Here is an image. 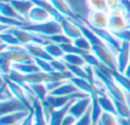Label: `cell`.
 Returning a JSON list of instances; mask_svg holds the SVG:
<instances>
[{
  "label": "cell",
  "instance_id": "20",
  "mask_svg": "<svg viewBox=\"0 0 130 125\" xmlns=\"http://www.w3.org/2000/svg\"><path fill=\"white\" fill-rule=\"evenodd\" d=\"M45 49L53 59H62L65 55L62 46L57 45V43H54V42H48L47 45L45 46Z\"/></svg>",
  "mask_w": 130,
  "mask_h": 125
},
{
  "label": "cell",
  "instance_id": "6",
  "mask_svg": "<svg viewBox=\"0 0 130 125\" xmlns=\"http://www.w3.org/2000/svg\"><path fill=\"white\" fill-rule=\"evenodd\" d=\"M115 58H117V71L123 74L130 61V43H121L119 51L115 54Z\"/></svg>",
  "mask_w": 130,
  "mask_h": 125
},
{
  "label": "cell",
  "instance_id": "1",
  "mask_svg": "<svg viewBox=\"0 0 130 125\" xmlns=\"http://www.w3.org/2000/svg\"><path fill=\"white\" fill-rule=\"evenodd\" d=\"M20 29H24V30H27V31H31V32H33V33L40 35L41 38H43V39L62 33L61 24L54 19L49 20V22H46V23H40V24H33V23L26 22V23H24V25H23L22 27H20Z\"/></svg>",
  "mask_w": 130,
  "mask_h": 125
},
{
  "label": "cell",
  "instance_id": "9",
  "mask_svg": "<svg viewBox=\"0 0 130 125\" xmlns=\"http://www.w3.org/2000/svg\"><path fill=\"white\" fill-rule=\"evenodd\" d=\"M80 93H82V92L79 91L78 88L72 83L71 78H70V80H65L57 89H55L49 94H52V96H58V97H72V96H76V94H80Z\"/></svg>",
  "mask_w": 130,
  "mask_h": 125
},
{
  "label": "cell",
  "instance_id": "5",
  "mask_svg": "<svg viewBox=\"0 0 130 125\" xmlns=\"http://www.w3.org/2000/svg\"><path fill=\"white\" fill-rule=\"evenodd\" d=\"M108 13L101 10H89L88 17L86 18L88 23L97 29H107L108 27Z\"/></svg>",
  "mask_w": 130,
  "mask_h": 125
},
{
  "label": "cell",
  "instance_id": "7",
  "mask_svg": "<svg viewBox=\"0 0 130 125\" xmlns=\"http://www.w3.org/2000/svg\"><path fill=\"white\" fill-rule=\"evenodd\" d=\"M31 113L29 109L17 110L14 113H9L6 115H1L0 117V125H18L27 115Z\"/></svg>",
  "mask_w": 130,
  "mask_h": 125
},
{
  "label": "cell",
  "instance_id": "8",
  "mask_svg": "<svg viewBox=\"0 0 130 125\" xmlns=\"http://www.w3.org/2000/svg\"><path fill=\"white\" fill-rule=\"evenodd\" d=\"M59 24H61V27H62V33L65 36H67L70 40H74V39L82 35L79 26L75 24V22L73 19H70V18L65 17Z\"/></svg>",
  "mask_w": 130,
  "mask_h": 125
},
{
  "label": "cell",
  "instance_id": "24",
  "mask_svg": "<svg viewBox=\"0 0 130 125\" xmlns=\"http://www.w3.org/2000/svg\"><path fill=\"white\" fill-rule=\"evenodd\" d=\"M30 87H31V89H32V91H33L34 96H36L40 101H42V102L46 100V98H47L48 94H49V92H48V90H47V88H46L45 83H36V84H30Z\"/></svg>",
  "mask_w": 130,
  "mask_h": 125
},
{
  "label": "cell",
  "instance_id": "30",
  "mask_svg": "<svg viewBox=\"0 0 130 125\" xmlns=\"http://www.w3.org/2000/svg\"><path fill=\"white\" fill-rule=\"evenodd\" d=\"M113 35L120 40L121 42H128L130 43V27L126 30H121V31H118V32H112Z\"/></svg>",
  "mask_w": 130,
  "mask_h": 125
},
{
  "label": "cell",
  "instance_id": "13",
  "mask_svg": "<svg viewBox=\"0 0 130 125\" xmlns=\"http://www.w3.org/2000/svg\"><path fill=\"white\" fill-rule=\"evenodd\" d=\"M32 114H33V125H48L43 112L42 101L38 98L32 101Z\"/></svg>",
  "mask_w": 130,
  "mask_h": 125
},
{
  "label": "cell",
  "instance_id": "18",
  "mask_svg": "<svg viewBox=\"0 0 130 125\" xmlns=\"http://www.w3.org/2000/svg\"><path fill=\"white\" fill-rule=\"evenodd\" d=\"M107 71L111 74V76L113 77V80L117 82V84L126 92L127 96L130 97V78L127 77L124 74L119 73L118 71H111L108 68H107Z\"/></svg>",
  "mask_w": 130,
  "mask_h": 125
},
{
  "label": "cell",
  "instance_id": "28",
  "mask_svg": "<svg viewBox=\"0 0 130 125\" xmlns=\"http://www.w3.org/2000/svg\"><path fill=\"white\" fill-rule=\"evenodd\" d=\"M34 61H36V64L38 65L39 69H40L42 73H46V74H49V75H53V74H55L56 72L54 71V68H53L52 66V60H45V59H34Z\"/></svg>",
  "mask_w": 130,
  "mask_h": 125
},
{
  "label": "cell",
  "instance_id": "22",
  "mask_svg": "<svg viewBox=\"0 0 130 125\" xmlns=\"http://www.w3.org/2000/svg\"><path fill=\"white\" fill-rule=\"evenodd\" d=\"M65 64L67 65H72V66H80V67H83L87 65L83 56L81 55H78V54H65L64 57L62 58Z\"/></svg>",
  "mask_w": 130,
  "mask_h": 125
},
{
  "label": "cell",
  "instance_id": "3",
  "mask_svg": "<svg viewBox=\"0 0 130 125\" xmlns=\"http://www.w3.org/2000/svg\"><path fill=\"white\" fill-rule=\"evenodd\" d=\"M16 36V39L18 40V42L22 46L31 45V43H37V45L46 46L48 43V41H46L43 38H41L40 35L33 33L31 31H27L24 29H17V27H11V29H7Z\"/></svg>",
  "mask_w": 130,
  "mask_h": 125
},
{
  "label": "cell",
  "instance_id": "12",
  "mask_svg": "<svg viewBox=\"0 0 130 125\" xmlns=\"http://www.w3.org/2000/svg\"><path fill=\"white\" fill-rule=\"evenodd\" d=\"M4 1L9 2L15 8V10L26 20H27V17H29L30 10L34 7V4L32 2V0H4Z\"/></svg>",
  "mask_w": 130,
  "mask_h": 125
},
{
  "label": "cell",
  "instance_id": "23",
  "mask_svg": "<svg viewBox=\"0 0 130 125\" xmlns=\"http://www.w3.org/2000/svg\"><path fill=\"white\" fill-rule=\"evenodd\" d=\"M0 38H1V43L5 45V46H7V47L22 46L20 42H18L17 39H16V36L14 35L9 30H4V31H1V35H0Z\"/></svg>",
  "mask_w": 130,
  "mask_h": 125
},
{
  "label": "cell",
  "instance_id": "16",
  "mask_svg": "<svg viewBox=\"0 0 130 125\" xmlns=\"http://www.w3.org/2000/svg\"><path fill=\"white\" fill-rule=\"evenodd\" d=\"M49 2L55 7V9H56L61 15L64 16V17L73 19L76 16L75 14L73 13V10L71 9L70 5L67 4L66 0H49Z\"/></svg>",
  "mask_w": 130,
  "mask_h": 125
},
{
  "label": "cell",
  "instance_id": "25",
  "mask_svg": "<svg viewBox=\"0 0 130 125\" xmlns=\"http://www.w3.org/2000/svg\"><path fill=\"white\" fill-rule=\"evenodd\" d=\"M97 125H120L119 117L114 114H111V113L103 112L101 117H99V121Z\"/></svg>",
  "mask_w": 130,
  "mask_h": 125
},
{
  "label": "cell",
  "instance_id": "11",
  "mask_svg": "<svg viewBox=\"0 0 130 125\" xmlns=\"http://www.w3.org/2000/svg\"><path fill=\"white\" fill-rule=\"evenodd\" d=\"M13 72L20 74V75H30V74H36L41 72L39 69L38 65L36 64L34 59L23 62H14L13 64Z\"/></svg>",
  "mask_w": 130,
  "mask_h": 125
},
{
  "label": "cell",
  "instance_id": "32",
  "mask_svg": "<svg viewBox=\"0 0 130 125\" xmlns=\"http://www.w3.org/2000/svg\"><path fill=\"white\" fill-rule=\"evenodd\" d=\"M75 121H76L75 117H73L72 115H70L69 113H67V114L65 115V117H64V119H63V122H62L61 125H74Z\"/></svg>",
  "mask_w": 130,
  "mask_h": 125
},
{
  "label": "cell",
  "instance_id": "36",
  "mask_svg": "<svg viewBox=\"0 0 130 125\" xmlns=\"http://www.w3.org/2000/svg\"><path fill=\"white\" fill-rule=\"evenodd\" d=\"M124 75L127 76V77H129L130 78V61H129V64H128V66H127V68H126V71H124Z\"/></svg>",
  "mask_w": 130,
  "mask_h": 125
},
{
  "label": "cell",
  "instance_id": "4",
  "mask_svg": "<svg viewBox=\"0 0 130 125\" xmlns=\"http://www.w3.org/2000/svg\"><path fill=\"white\" fill-rule=\"evenodd\" d=\"M90 106H91V98H90V96L75 98L69 107V114L78 119L81 116H83L90 109Z\"/></svg>",
  "mask_w": 130,
  "mask_h": 125
},
{
  "label": "cell",
  "instance_id": "14",
  "mask_svg": "<svg viewBox=\"0 0 130 125\" xmlns=\"http://www.w3.org/2000/svg\"><path fill=\"white\" fill-rule=\"evenodd\" d=\"M25 49L27 50L29 55L33 59H45V60H53V58L49 56L47 51L45 49V46L37 45V43H31V45L24 46Z\"/></svg>",
  "mask_w": 130,
  "mask_h": 125
},
{
  "label": "cell",
  "instance_id": "19",
  "mask_svg": "<svg viewBox=\"0 0 130 125\" xmlns=\"http://www.w3.org/2000/svg\"><path fill=\"white\" fill-rule=\"evenodd\" d=\"M98 98V102L101 106L102 110L105 113H111V114H115V105H114V100L111 98L108 94L106 93H102V94H97Z\"/></svg>",
  "mask_w": 130,
  "mask_h": 125
},
{
  "label": "cell",
  "instance_id": "21",
  "mask_svg": "<svg viewBox=\"0 0 130 125\" xmlns=\"http://www.w3.org/2000/svg\"><path fill=\"white\" fill-rule=\"evenodd\" d=\"M114 105H115V114L120 119L130 118V105L128 102L114 100Z\"/></svg>",
  "mask_w": 130,
  "mask_h": 125
},
{
  "label": "cell",
  "instance_id": "10",
  "mask_svg": "<svg viewBox=\"0 0 130 125\" xmlns=\"http://www.w3.org/2000/svg\"><path fill=\"white\" fill-rule=\"evenodd\" d=\"M27 20L30 23H33V24H40V23H46V22H49V20H53V17L43 8L34 5V7L29 13Z\"/></svg>",
  "mask_w": 130,
  "mask_h": 125
},
{
  "label": "cell",
  "instance_id": "26",
  "mask_svg": "<svg viewBox=\"0 0 130 125\" xmlns=\"http://www.w3.org/2000/svg\"><path fill=\"white\" fill-rule=\"evenodd\" d=\"M86 4L89 10H101L108 13L106 0H86Z\"/></svg>",
  "mask_w": 130,
  "mask_h": 125
},
{
  "label": "cell",
  "instance_id": "27",
  "mask_svg": "<svg viewBox=\"0 0 130 125\" xmlns=\"http://www.w3.org/2000/svg\"><path fill=\"white\" fill-rule=\"evenodd\" d=\"M72 43H73L74 47H76L78 49L82 50V51H86V52L91 51V45H90V42L83 35H81V36H79V38L72 40Z\"/></svg>",
  "mask_w": 130,
  "mask_h": 125
},
{
  "label": "cell",
  "instance_id": "33",
  "mask_svg": "<svg viewBox=\"0 0 130 125\" xmlns=\"http://www.w3.org/2000/svg\"><path fill=\"white\" fill-rule=\"evenodd\" d=\"M18 125H33V114H32V110Z\"/></svg>",
  "mask_w": 130,
  "mask_h": 125
},
{
  "label": "cell",
  "instance_id": "15",
  "mask_svg": "<svg viewBox=\"0 0 130 125\" xmlns=\"http://www.w3.org/2000/svg\"><path fill=\"white\" fill-rule=\"evenodd\" d=\"M0 11H1V16H4V17H6V18L21 20V22H27L25 18H23L22 16L15 10V8H14L9 2L4 1V0H1V2H0Z\"/></svg>",
  "mask_w": 130,
  "mask_h": 125
},
{
  "label": "cell",
  "instance_id": "17",
  "mask_svg": "<svg viewBox=\"0 0 130 125\" xmlns=\"http://www.w3.org/2000/svg\"><path fill=\"white\" fill-rule=\"evenodd\" d=\"M23 109H27V108L20 100H17L15 98L10 99V100L1 101V115H6V114H9V113H14V112L23 110Z\"/></svg>",
  "mask_w": 130,
  "mask_h": 125
},
{
  "label": "cell",
  "instance_id": "34",
  "mask_svg": "<svg viewBox=\"0 0 130 125\" xmlns=\"http://www.w3.org/2000/svg\"><path fill=\"white\" fill-rule=\"evenodd\" d=\"M106 4H107L108 11H110V10H112L113 8H115V7L120 4V0H106Z\"/></svg>",
  "mask_w": 130,
  "mask_h": 125
},
{
  "label": "cell",
  "instance_id": "2",
  "mask_svg": "<svg viewBox=\"0 0 130 125\" xmlns=\"http://www.w3.org/2000/svg\"><path fill=\"white\" fill-rule=\"evenodd\" d=\"M91 52L96 56L102 65L111 71H117V58L115 54L106 45L94 46L91 47Z\"/></svg>",
  "mask_w": 130,
  "mask_h": 125
},
{
  "label": "cell",
  "instance_id": "31",
  "mask_svg": "<svg viewBox=\"0 0 130 125\" xmlns=\"http://www.w3.org/2000/svg\"><path fill=\"white\" fill-rule=\"evenodd\" d=\"M74 125H92L91 122V114H90V109L83 116H81L80 118H78L75 121Z\"/></svg>",
  "mask_w": 130,
  "mask_h": 125
},
{
  "label": "cell",
  "instance_id": "35",
  "mask_svg": "<svg viewBox=\"0 0 130 125\" xmlns=\"http://www.w3.org/2000/svg\"><path fill=\"white\" fill-rule=\"evenodd\" d=\"M120 125H130V118L129 119H120L119 118Z\"/></svg>",
  "mask_w": 130,
  "mask_h": 125
},
{
  "label": "cell",
  "instance_id": "29",
  "mask_svg": "<svg viewBox=\"0 0 130 125\" xmlns=\"http://www.w3.org/2000/svg\"><path fill=\"white\" fill-rule=\"evenodd\" d=\"M50 62H52V66L56 73H59V74L69 73V69H67L66 64H65L62 59H53Z\"/></svg>",
  "mask_w": 130,
  "mask_h": 125
}]
</instances>
